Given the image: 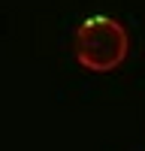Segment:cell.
Wrapping results in <instances>:
<instances>
[{
  "label": "cell",
  "mask_w": 145,
  "mask_h": 151,
  "mask_svg": "<svg viewBox=\"0 0 145 151\" xmlns=\"http://www.w3.org/2000/svg\"><path fill=\"white\" fill-rule=\"evenodd\" d=\"M76 60L91 73H112L124 64L130 52V36L124 24H118L109 15H91L79 24L76 40H72Z\"/></svg>",
  "instance_id": "6da1fadb"
}]
</instances>
